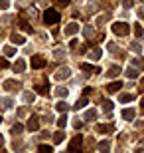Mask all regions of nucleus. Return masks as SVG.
Listing matches in <instances>:
<instances>
[{"label":"nucleus","mask_w":144,"mask_h":153,"mask_svg":"<svg viewBox=\"0 0 144 153\" xmlns=\"http://www.w3.org/2000/svg\"><path fill=\"white\" fill-rule=\"evenodd\" d=\"M44 22L48 24V26H56V24L59 22V12L53 10V8H48V10L44 12Z\"/></svg>","instance_id":"f257e3e1"},{"label":"nucleus","mask_w":144,"mask_h":153,"mask_svg":"<svg viewBox=\"0 0 144 153\" xmlns=\"http://www.w3.org/2000/svg\"><path fill=\"white\" fill-rule=\"evenodd\" d=\"M111 30H113V34H115V36H126L128 30H130V26H128L126 22H115Z\"/></svg>","instance_id":"f03ea898"},{"label":"nucleus","mask_w":144,"mask_h":153,"mask_svg":"<svg viewBox=\"0 0 144 153\" xmlns=\"http://www.w3.org/2000/svg\"><path fill=\"white\" fill-rule=\"evenodd\" d=\"M81 145H83V135H75L71 139V143H69L67 151H69V153H77L79 149H81Z\"/></svg>","instance_id":"7ed1b4c3"},{"label":"nucleus","mask_w":144,"mask_h":153,"mask_svg":"<svg viewBox=\"0 0 144 153\" xmlns=\"http://www.w3.org/2000/svg\"><path fill=\"white\" fill-rule=\"evenodd\" d=\"M95 131L105 135V133H111V131H115V125H113V123H99L97 127H95Z\"/></svg>","instance_id":"20e7f679"},{"label":"nucleus","mask_w":144,"mask_h":153,"mask_svg":"<svg viewBox=\"0 0 144 153\" xmlns=\"http://www.w3.org/2000/svg\"><path fill=\"white\" fill-rule=\"evenodd\" d=\"M44 66H45V60H44L42 56H34V58H32V68H34V70H42Z\"/></svg>","instance_id":"39448f33"},{"label":"nucleus","mask_w":144,"mask_h":153,"mask_svg":"<svg viewBox=\"0 0 144 153\" xmlns=\"http://www.w3.org/2000/svg\"><path fill=\"white\" fill-rule=\"evenodd\" d=\"M38 127H39V119L36 115H32L28 121V131H38Z\"/></svg>","instance_id":"423d86ee"},{"label":"nucleus","mask_w":144,"mask_h":153,"mask_svg":"<svg viewBox=\"0 0 144 153\" xmlns=\"http://www.w3.org/2000/svg\"><path fill=\"white\" fill-rule=\"evenodd\" d=\"M77 32H79V24L71 22V24H67V26H65V34H67V36H71V34H77Z\"/></svg>","instance_id":"0eeeda50"},{"label":"nucleus","mask_w":144,"mask_h":153,"mask_svg":"<svg viewBox=\"0 0 144 153\" xmlns=\"http://www.w3.org/2000/svg\"><path fill=\"white\" fill-rule=\"evenodd\" d=\"M4 90L6 91H16L18 90V84L14 82V79H6V82H4Z\"/></svg>","instance_id":"6e6552de"},{"label":"nucleus","mask_w":144,"mask_h":153,"mask_svg":"<svg viewBox=\"0 0 144 153\" xmlns=\"http://www.w3.org/2000/svg\"><path fill=\"white\" fill-rule=\"evenodd\" d=\"M12 105H14V102H12L10 97H0V108L2 109H10Z\"/></svg>","instance_id":"1a4fd4ad"},{"label":"nucleus","mask_w":144,"mask_h":153,"mask_svg":"<svg viewBox=\"0 0 144 153\" xmlns=\"http://www.w3.org/2000/svg\"><path fill=\"white\" fill-rule=\"evenodd\" d=\"M101 56H103V50L101 48H93V50L89 52V58L91 60H101Z\"/></svg>","instance_id":"9d476101"},{"label":"nucleus","mask_w":144,"mask_h":153,"mask_svg":"<svg viewBox=\"0 0 144 153\" xmlns=\"http://www.w3.org/2000/svg\"><path fill=\"white\" fill-rule=\"evenodd\" d=\"M18 28L24 30V32H34V28L30 26L28 22H26V20H18Z\"/></svg>","instance_id":"9b49d317"},{"label":"nucleus","mask_w":144,"mask_h":153,"mask_svg":"<svg viewBox=\"0 0 144 153\" xmlns=\"http://www.w3.org/2000/svg\"><path fill=\"white\" fill-rule=\"evenodd\" d=\"M14 72H16V74H20V72H24V70H26V62H24V60H18L16 64H14Z\"/></svg>","instance_id":"f8f14e48"},{"label":"nucleus","mask_w":144,"mask_h":153,"mask_svg":"<svg viewBox=\"0 0 144 153\" xmlns=\"http://www.w3.org/2000/svg\"><path fill=\"white\" fill-rule=\"evenodd\" d=\"M134 115H136V111H134L132 108H130V109H122V117L126 119V121H130V119H134Z\"/></svg>","instance_id":"ddd939ff"},{"label":"nucleus","mask_w":144,"mask_h":153,"mask_svg":"<svg viewBox=\"0 0 144 153\" xmlns=\"http://www.w3.org/2000/svg\"><path fill=\"white\" fill-rule=\"evenodd\" d=\"M113 108H115V103H113L111 100H103V109L107 111V115L111 114V109H113Z\"/></svg>","instance_id":"4468645a"},{"label":"nucleus","mask_w":144,"mask_h":153,"mask_svg":"<svg viewBox=\"0 0 144 153\" xmlns=\"http://www.w3.org/2000/svg\"><path fill=\"white\" fill-rule=\"evenodd\" d=\"M36 91L42 94V96H45V94L50 91V88H48V84H38V85H36Z\"/></svg>","instance_id":"2eb2a0df"},{"label":"nucleus","mask_w":144,"mask_h":153,"mask_svg":"<svg viewBox=\"0 0 144 153\" xmlns=\"http://www.w3.org/2000/svg\"><path fill=\"white\" fill-rule=\"evenodd\" d=\"M69 74H71V72H69L67 68H63V70H59V72L56 74V78L57 79H65V78H69Z\"/></svg>","instance_id":"dca6fc26"},{"label":"nucleus","mask_w":144,"mask_h":153,"mask_svg":"<svg viewBox=\"0 0 144 153\" xmlns=\"http://www.w3.org/2000/svg\"><path fill=\"white\" fill-rule=\"evenodd\" d=\"M132 100H134V96H132V94H122V96L118 97V102H122V103H130Z\"/></svg>","instance_id":"f3484780"},{"label":"nucleus","mask_w":144,"mask_h":153,"mask_svg":"<svg viewBox=\"0 0 144 153\" xmlns=\"http://www.w3.org/2000/svg\"><path fill=\"white\" fill-rule=\"evenodd\" d=\"M118 74H121V68H118V66H113V68L107 72V76H109V78H116Z\"/></svg>","instance_id":"a211bd4d"},{"label":"nucleus","mask_w":144,"mask_h":153,"mask_svg":"<svg viewBox=\"0 0 144 153\" xmlns=\"http://www.w3.org/2000/svg\"><path fill=\"white\" fill-rule=\"evenodd\" d=\"M63 139H65V133H63V131H56V135H53V143H61L63 141Z\"/></svg>","instance_id":"6ab92c4d"},{"label":"nucleus","mask_w":144,"mask_h":153,"mask_svg":"<svg viewBox=\"0 0 144 153\" xmlns=\"http://www.w3.org/2000/svg\"><path fill=\"white\" fill-rule=\"evenodd\" d=\"M109 149H111V143L109 141H101L99 143V151L101 153H109Z\"/></svg>","instance_id":"aec40b11"},{"label":"nucleus","mask_w":144,"mask_h":153,"mask_svg":"<svg viewBox=\"0 0 144 153\" xmlns=\"http://www.w3.org/2000/svg\"><path fill=\"white\" fill-rule=\"evenodd\" d=\"M121 88H122V82H115V84H109V91H111V94L118 91Z\"/></svg>","instance_id":"412c9836"},{"label":"nucleus","mask_w":144,"mask_h":153,"mask_svg":"<svg viewBox=\"0 0 144 153\" xmlns=\"http://www.w3.org/2000/svg\"><path fill=\"white\" fill-rule=\"evenodd\" d=\"M12 42H14V44H20V46H22L24 42H26V38H24L22 34H14V36H12Z\"/></svg>","instance_id":"4be33fe9"},{"label":"nucleus","mask_w":144,"mask_h":153,"mask_svg":"<svg viewBox=\"0 0 144 153\" xmlns=\"http://www.w3.org/2000/svg\"><path fill=\"white\" fill-rule=\"evenodd\" d=\"M81 70H83V72H87V74H91V72H99V68H95V66H91V64H83V66H81Z\"/></svg>","instance_id":"5701e85b"},{"label":"nucleus","mask_w":144,"mask_h":153,"mask_svg":"<svg viewBox=\"0 0 144 153\" xmlns=\"http://www.w3.org/2000/svg\"><path fill=\"white\" fill-rule=\"evenodd\" d=\"M87 103H89V100H87V97H81V100H79V102L77 103H75V109H81V108H85V105H87Z\"/></svg>","instance_id":"b1692460"},{"label":"nucleus","mask_w":144,"mask_h":153,"mask_svg":"<svg viewBox=\"0 0 144 153\" xmlns=\"http://www.w3.org/2000/svg\"><path fill=\"white\" fill-rule=\"evenodd\" d=\"M95 117H97V111H95V109H89L87 114H85V119H87V121H93Z\"/></svg>","instance_id":"393cba45"},{"label":"nucleus","mask_w":144,"mask_h":153,"mask_svg":"<svg viewBox=\"0 0 144 153\" xmlns=\"http://www.w3.org/2000/svg\"><path fill=\"white\" fill-rule=\"evenodd\" d=\"M39 153H53V147H51V145H39Z\"/></svg>","instance_id":"a878e982"},{"label":"nucleus","mask_w":144,"mask_h":153,"mask_svg":"<svg viewBox=\"0 0 144 153\" xmlns=\"http://www.w3.org/2000/svg\"><path fill=\"white\" fill-rule=\"evenodd\" d=\"M4 54H6L8 58H12L14 54H16V48H12V46H6V48H4Z\"/></svg>","instance_id":"bb28decb"},{"label":"nucleus","mask_w":144,"mask_h":153,"mask_svg":"<svg viewBox=\"0 0 144 153\" xmlns=\"http://www.w3.org/2000/svg\"><path fill=\"white\" fill-rule=\"evenodd\" d=\"M22 131H24V125H22V123H16L14 127H12V133H14V135H18V133H22Z\"/></svg>","instance_id":"cd10ccee"},{"label":"nucleus","mask_w":144,"mask_h":153,"mask_svg":"<svg viewBox=\"0 0 144 153\" xmlns=\"http://www.w3.org/2000/svg\"><path fill=\"white\" fill-rule=\"evenodd\" d=\"M126 78H128V79L138 78V72H136V70H126Z\"/></svg>","instance_id":"c85d7f7f"},{"label":"nucleus","mask_w":144,"mask_h":153,"mask_svg":"<svg viewBox=\"0 0 144 153\" xmlns=\"http://www.w3.org/2000/svg\"><path fill=\"white\" fill-rule=\"evenodd\" d=\"M34 97H36V96H34L32 91H24V100H26L28 103H32V102H34Z\"/></svg>","instance_id":"c756f323"},{"label":"nucleus","mask_w":144,"mask_h":153,"mask_svg":"<svg viewBox=\"0 0 144 153\" xmlns=\"http://www.w3.org/2000/svg\"><path fill=\"white\" fill-rule=\"evenodd\" d=\"M63 56H65V52L61 50V48H57V50L53 52V58H56V60H61V58H63Z\"/></svg>","instance_id":"7c9ffc66"},{"label":"nucleus","mask_w":144,"mask_h":153,"mask_svg":"<svg viewBox=\"0 0 144 153\" xmlns=\"http://www.w3.org/2000/svg\"><path fill=\"white\" fill-rule=\"evenodd\" d=\"M83 34L87 36V38H93V28H91V26H85V28H83Z\"/></svg>","instance_id":"2f4dec72"},{"label":"nucleus","mask_w":144,"mask_h":153,"mask_svg":"<svg viewBox=\"0 0 144 153\" xmlns=\"http://www.w3.org/2000/svg\"><path fill=\"white\" fill-rule=\"evenodd\" d=\"M56 109H57V111H67V103L65 102H59L56 105Z\"/></svg>","instance_id":"473e14b6"},{"label":"nucleus","mask_w":144,"mask_h":153,"mask_svg":"<svg viewBox=\"0 0 144 153\" xmlns=\"http://www.w3.org/2000/svg\"><path fill=\"white\" fill-rule=\"evenodd\" d=\"M65 123H67V117H65V115H61V117L57 119V125H59V127H65Z\"/></svg>","instance_id":"72a5a7b5"},{"label":"nucleus","mask_w":144,"mask_h":153,"mask_svg":"<svg viewBox=\"0 0 144 153\" xmlns=\"http://www.w3.org/2000/svg\"><path fill=\"white\" fill-rule=\"evenodd\" d=\"M56 94H57L59 97H63V96H67V90H65V88H57V90H56Z\"/></svg>","instance_id":"f704fd0d"},{"label":"nucleus","mask_w":144,"mask_h":153,"mask_svg":"<svg viewBox=\"0 0 144 153\" xmlns=\"http://www.w3.org/2000/svg\"><path fill=\"white\" fill-rule=\"evenodd\" d=\"M8 6H10V2H8V0H0V8H2V10H6Z\"/></svg>","instance_id":"c9c22d12"},{"label":"nucleus","mask_w":144,"mask_h":153,"mask_svg":"<svg viewBox=\"0 0 144 153\" xmlns=\"http://www.w3.org/2000/svg\"><path fill=\"white\" fill-rule=\"evenodd\" d=\"M134 32H136V36H142V26L136 24V26H134Z\"/></svg>","instance_id":"e433bc0d"},{"label":"nucleus","mask_w":144,"mask_h":153,"mask_svg":"<svg viewBox=\"0 0 144 153\" xmlns=\"http://www.w3.org/2000/svg\"><path fill=\"white\" fill-rule=\"evenodd\" d=\"M2 68H8V62H6V58H0V70Z\"/></svg>","instance_id":"4c0bfd02"},{"label":"nucleus","mask_w":144,"mask_h":153,"mask_svg":"<svg viewBox=\"0 0 144 153\" xmlns=\"http://www.w3.org/2000/svg\"><path fill=\"white\" fill-rule=\"evenodd\" d=\"M132 2H134V0H124V6H126V8H130V6H132Z\"/></svg>","instance_id":"58836bf2"},{"label":"nucleus","mask_w":144,"mask_h":153,"mask_svg":"<svg viewBox=\"0 0 144 153\" xmlns=\"http://www.w3.org/2000/svg\"><path fill=\"white\" fill-rule=\"evenodd\" d=\"M69 46H71V48H77L79 42H77V40H71V44H69Z\"/></svg>","instance_id":"ea45409f"},{"label":"nucleus","mask_w":144,"mask_h":153,"mask_svg":"<svg viewBox=\"0 0 144 153\" xmlns=\"http://www.w3.org/2000/svg\"><path fill=\"white\" fill-rule=\"evenodd\" d=\"M134 153H142V147H136V149H134Z\"/></svg>","instance_id":"a19ab883"},{"label":"nucleus","mask_w":144,"mask_h":153,"mask_svg":"<svg viewBox=\"0 0 144 153\" xmlns=\"http://www.w3.org/2000/svg\"><path fill=\"white\" fill-rule=\"evenodd\" d=\"M57 2H61V4H69V0H57Z\"/></svg>","instance_id":"79ce46f5"},{"label":"nucleus","mask_w":144,"mask_h":153,"mask_svg":"<svg viewBox=\"0 0 144 153\" xmlns=\"http://www.w3.org/2000/svg\"><path fill=\"white\" fill-rule=\"evenodd\" d=\"M140 90L144 91V78H142V82H140Z\"/></svg>","instance_id":"37998d69"},{"label":"nucleus","mask_w":144,"mask_h":153,"mask_svg":"<svg viewBox=\"0 0 144 153\" xmlns=\"http://www.w3.org/2000/svg\"><path fill=\"white\" fill-rule=\"evenodd\" d=\"M140 108L144 109V97H142V100H140Z\"/></svg>","instance_id":"c03bdc74"},{"label":"nucleus","mask_w":144,"mask_h":153,"mask_svg":"<svg viewBox=\"0 0 144 153\" xmlns=\"http://www.w3.org/2000/svg\"><path fill=\"white\" fill-rule=\"evenodd\" d=\"M0 145H4V137L0 135Z\"/></svg>","instance_id":"a18cd8bd"},{"label":"nucleus","mask_w":144,"mask_h":153,"mask_svg":"<svg viewBox=\"0 0 144 153\" xmlns=\"http://www.w3.org/2000/svg\"><path fill=\"white\" fill-rule=\"evenodd\" d=\"M0 121H2V117H0Z\"/></svg>","instance_id":"49530a36"}]
</instances>
